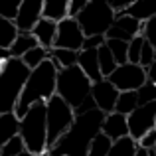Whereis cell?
Instances as JSON below:
<instances>
[{"label":"cell","mask_w":156,"mask_h":156,"mask_svg":"<svg viewBox=\"0 0 156 156\" xmlns=\"http://www.w3.org/2000/svg\"><path fill=\"white\" fill-rule=\"evenodd\" d=\"M105 113L93 109L89 113L75 115L69 130L46 152V156H87L91 140L101 133Z\"/></svg>","instance_id":"6da1fadb"},{"label":"cell","mask_w":156,"mask_h":156,"mask_svg":"<svg viewBox=\"0 0 156 156\" xmlns=\"http://www.w3.org/2000/svg\"><path fill=\"white\" fill-rule=\"evenodd\" d=\"M57 65L51 59H46L36 69H32L26 79V85L22 89L20 101L16 105L14 115L22 119L28 111L38 103H48L55 95V81H57Z\"/></svg>","instance_id":"7a4b0ae2"},{"label":"cell","mask_w":156,"mask_h":156,"mask_svg":"<svg viewBox=\"0 0 156 156\" xmlns=\"http://www.w3.org/2000/svg\"><path fill=\"white\" fill-rule=\"evenodd\" d=\"M91 81L79 69V65H71L57 71L55 81V95L61 97L75 115H83L97 109L95 101L91 97Z\"/></svg>","instance_id":"3957f363"},{"label":"cell","mask_w":156,"mask_h":156,"mask_svg":"<svg viewBox=\"0 0 156 156\" xmlns=\"http://www.w3.org/2000/svg\"><path fill=\"white\" fill-rule=\"evenodd\" d=\"M30 75V69L22 59L8 57L0 69V115L14 113L20 101L22 89Z\"/></svg>","instance_id":"277c9868"},{"label":"cell","mask_w":156,"mask_h":156,"mask_svg":"<svg viewBox=\"0 0 156 156\" xmlns=\"http://www.w3.org/2000/svg\"><path fill=\"white\" fill-rule=\"evenodd\" d=\"M20 138L24 140L26 152L36 156H46L48 152V122H46V103L34 105L20 119Z\"/></svg>","instance_id":"5b68a950"},{"label":"cell","mask_w":156,"mask_h":156,"mask_svg":"<svg viewBox=\"0 0 156 156\" xmlns=\"http://www.w3.org/2000/svg\"><path fill=\"white\" fill-rule=\"evenodd\" d=\"M77 24L83 30L85 38L91 36H107L109 28L115 22V12L107 4V0H87L85 10L77 16Z\"/></svg>","instance_id":"8992f818"},{"label":"cell","mask_w":156,"mask_h":156,"mask_svg":"<svg viewBox=\"0 0 156 156\" xmlns=\"http://www.w3.org/2000/svg\"><path fill=\"white\" fill-rule=\"evenodd\" d=\"M75 113L73 109L65 103L61 97L53 95L50 101L46 103V122H48V150L63 136L69 130V126L73 125Z\"/></svg>","instance_id":"52a82bcc"},{"label":"cell","mask_w":156,"mask_h":156,"mask_svg":"<svg viewBox=\"0 0 156 156\" xmlns=\"http://www.w3.org/2000/svg\"><path fill=\"white\" fill-rule=\"evenodd\" d=\"M107 81L113 83L119 93L138 91L146 83V69H142L140 65H134V63H122V65H117V69L107 77Z\"/></svg>","instance_id":"ba28073f"},{"label":"cell","mask_w":156,"mask_h":156,"mask_svg":"<svg viewBox=\"0 0 156 156\" xmlns=\"http://www.w3.org/2000/svg\"><path fill=\"white\" fill-rule=\"evenodd\" d=\"M154 117H156V103L140 105L126 117V126H129V136L133 140H140L148 130L156 129L154 126Z\"/></svg>","instance_id":"9c48e42d"},{"label":"cell","mask_w":156,"mask_h":156,"mask_svg":"<svg viewBox=\"0 0 156 156\" xmlns=\"http://www.w3.org/2000/svg\"><path fill=\"white\" fill-rule=\"evenodd\" d=\"M83 30L79 28L75 18H65L63 22L57 24V34H55V44L53 50H71V51H81L83 48Z\"/></svg>","instance_id":"30bf717a"},{"label":"cell","mask_w":156,"mask_h":156,"mask_svg":"<svg viewBox=\"0 0 156 156\" xmlns=\"http://www.w3.org/2000/svg\"><path fill=\"white\" fill-rule=\"evenodd\" d=\"M42 8L44 0H22L16 14V30L18 34H32V30L36 28V24L42 20Z\"/></svg>","instance_id":"8fae6325"},{"label":"cell","mask_w":156,"mask_h":156,"mask_svg":"<svg viewBox=\"0 0 156 156\" xmlns=\"http://www.w3.org/2000/svg\"><path fill=\"white\" fill-rule=\"evenodd\" d=\"M142 34V24L136 22L134 18H130L129 14H117L115 16L113 26L109 28L105 40H121V42L129 44L133 38Z\"/></svg>","instance_id":"7c38bea8"},{"label":"cell","mask_w":156,"mask_h":156,"mask_svg":"<svg viewBox=\"0 0 156 156\" xmlns=\"http://www.w3.org/2000/svg\"><path fill=\"white\" fill-rule=\"evenodd\" d=\"M91 97L95 101V107L99 111H103L105 115L115 113V105L119 99V91L113 83H109L107 79H101L97 83L91 85Z\"/></svg>","instance_id":"4fadbf2b"},{"label":"cell","mask_w":156,"mask_h":156,"mask_svg":"<svg viewBox=\"0 0 156 156\" xmlns=\"http://www.w3.org/2000/svg\"><path fill=\"white\" fill-rule=\"evenodd\" d=\"M101 133L109 136L111 140H119V138L129 136V126H126V117L119 113H109L105 115L103 125H101Z\"/></svg>","instance_id":"5bb4252c"},{"label":"cell","mask_w":156,"mask_h":156,"mask_svg":"<svg viewBox=\"0 0 156 156\" xmlns=\"http://www.w3.org/2000/svg\"><path fill=\"white\" fill-rule=\"evenodd\" d=\"M77 65L89 77L91 83H97V81L103 79L99 69V59H97V50H81L79 55H77Z\"/></svg>","instance_id":"9a60e30c"},{"label":"cell","mask_w":156,"mask_h":156,"mask_svg":"<svg viewBox=\"0 0 156 156\" xmlns=\"http://www.w3.org/2000/svg\"><path fill=\"white\" fill-rule=\"evenodd\" d=\"M55 34H57V24H53L50 20H46V18H42L38 24H36V28L32 30V36L36 38L38 46H42L44 50H48V51L53 50Z\"/></svg>","instance_id":"2e32d148"},{"label":"cell","mask_w":156,"mask_h":156,"mask_svg":"<svg viewBox=\"0 0 156 156\" xmlns=\"http://www.w3.org/2000/svg\"><path fill=\"white\" fill-rule=\"evenodd\" d=\"M125 14H129L140 24H146L150 18L156 16V0H133Z\"/></svg>","instance_id":"e0dca14e"},{"label":"cell","mask_w":156,"mask_h":156,"mask_svg":"<svg viewBox=\"0 0 156 156\" xmlns=\"http://www.w3.org/2000/svg\"><path fill=\"white\" fill-rule=\"evenodd\" d=\"M42 18L59 24L67 18V0H44Z\"/></svg>","instance_id":"ac0fdd59"},{"label":"cell","mask_w":156,"mask_h":156,"mask_svg":"<svg viewBox=\"0 0 156 156\" xmlns=\"http://www.w3.org/2000/svg\"><path fill=\"white\" fill-rule=\"evenodd\" d=\"M38 48V42L32 34H18L14 40V44L8 50V57H14V59H22L30 50Z\"/></svg>","instance_id":"d6986e66"},{"label":"cell","mask_w":156,"mask_h":156,"mask_svg":"<svg viewBox=\"0 0 156 156\" xmlns=\"http://www.w3.org/2000/svg\"><path fill=\"white\" fill-rule=\"evenodd\" d=\"M18 129H20V119L14 113L0 115V148L4 146L6 140H10L12 136L18 134Z\"/></svg>","instance_id":"ffe728a7"},{"label":"cell","mask_w":156,"mask_h":156,"mask_svg":"<svg viewBox=\"0 0 156 156\" xmlns=\"http://www.w3.org/2000/svg\"><path fill=\"white\" fill-rule=\"evenodd\" d=\"M138 107V99H136V91H125V93H119V99L117 105H115V113L119 115H125L129 117L134 109Z\"/></svg>","instance_id":"44dd1931"},{"label":"cell","mask_w":156,"mask_h":156,"mask_svg":"<svg viewBox=\"0 0 156 156\" xmlns=\"http://www.w3.org/2000/svg\"><path fill=\"white\" fill-rule=\"evenodd\" d=\"M16 36H18L16 24L10 22V20L0 18V50H4V51L10 50V46L14 44Z\"/></svg>","instance_id":"7402d4cb"},{"label":"cell","mask_w":156,"mask_h":156,"mask_svg":"<svg viewBox=\"0 0 156 156\" xmlns=\"http://www.w3.org/2000/svg\"><path fill=\"white\" fill-rule=\"evenodd\" d=\"M136 140H133L130 136H125V138H119L111 144V150L107 156H134L136 152Z\"/></svg>","instance_id":"603a6c76"},{"label":"cell","mask_w":156,"mask_h":156,"mask_svg":"<svg viewBox=\"0 0 156 156\" xmlns=\"http://www.w3.org/2000/svg\"><path fill=\"white\" fill-rule=\"evenodd\" d=\"M77 51L71 50H51L50 51V59L57 65V69H65L71 67V65H77Z\"/></svg>","instance_id":"cb8c5ba5"},{"label":"cell","mask_w":156,"mask_h":156,"mask_svg":"<svg viewBox=\"0 0 156 156\" xmlns=\"http://www.w3.org/2000/svg\"><path fill=\"white\" fill-rule=\"evenodd\" d=\"M97 59H99V69H101V75H103V79H107V77L111 75V73L117 69V61H115V57L111 55L109 48L101 46L99 50H97Z\"/></svg>","instance_id":"d4e9b609"},{"label":"cell","mask_w":156,"mask_h":156,"mask_svg":"<svg viewBox=\"0 0 156 156\" xmlns=\"http://www.w3.org/2000/svg\"><path fill=\"white\" fill-rule=\"evenodd\" d=\"M111 144H113V140H111L109 136H105L103 133H99L91 140V144H89L87 156H107L109 150H111Z\"/></svg>","instance_id":"484cf974"},{"label":"cell","mask_w":156,"mask_h":156,"mask_svg":"<svg viewBox=\"0 0 156 156\" xmlns=\"http://www.w3.org/2000/svg\"><path fill=\"white\" fill-rule=\"evenodd\" d=\"M46 59H50V51L48 50H44L42 46H38V48H34V50H30L26 53V55L22 57V61H24V65H26L28 69H36L40 63H44Z\"/></svg>","instance_id":"4316f807"},{"label":"cell","mask_w":156,"mask_h":156,"mask_svg":"<svg viewBox=\"0 0 156 156\" xmlns=\"http://www.w3.org/2000/svg\"><path fill=\"white\" fill-rule=\"evenodd\" d=\"M105 46L109 48V51L115 57L117 65L126 63V50H129V44L126 42H121V40H105Z\"/></svg>","instance_id":"83f0119b"},{"label":"cell","mask_w":156,"mask_h":156,"mask_svg":"<svg viewBox=\"0 0 156 156\" xmlns=\"http://www.w3.org/2000/svg\"><path fill=\"white\" fill-rule=\"evenodd\" d=\"M144 36H136V38H133L129 42V50H126V63H134L138 65V61H140V53H142V46H144Z\"/></svg>","instance_id":"f1b7e54d"},{"label":"cell","mask_w":156,"mask_h":156,"mask_svg":"<svg viewBox=\"0 0 156 156\" xmlns=\"http://www.w3.org/2000/svg\"><path fill=\"white\" fill-rule=\"evenodd\" d=\"M24 152H26V146H24V140L20 138V134H16L10 140H6L4 146L0 148V156H20Z\"/></svg>","instance_id":"f546056e"},{"label":"cell","mask_w":156,"mask_h":156,"mask_svg":"<svg viewBox=\"0 0 156 156\" xmlns=\"http://www.w3.org/2000/svg\"><path fill=\"white\" fill-rule=\"evenodd\" d=\"M136 99H138V107L148 105V103H156V85L150 83V81H146L136 91Z\"/></svg>","instance_id":"4dcf8cb0"},{"label":"cell","mask_w":156,"mask_h":156,"mask_svg":"<svg viewBox=\"0 0 156 156\" xmlns=\"http://www.w3.org/2000/svg\"><path fill=\"white\" fill-rule=\"evenodd\" d=\"M22 0H0V18L14 22Z\"/></svg>","instance_id":"1f68e13d"},{"label":"cell","mask_w":156,"mask_h":156,"mask_svg":"<svg viewBox=\"0 0 156 156\" xmlns=\"http://www.w3.org/2000/svg\"><path fill=\"white\" fill-rule=\"evenodd\" d=\"M156 59V50L152 46H150L148 42H144V46H142V53H140V61H138V65H140L142 69H148L150 65H152V61Z\"/></svg>","instance_id":"d6a6232c"},{"label":"cell","mask_w":156,"mask_h":156,"mask_svg":"<svg viewBox=\"0 0 156 156\" xmlns=\"http://www.w3.org/2000/svg\"><path fill=\"white\" fill-rule=\"evenodd\" d=\"M142 36H144V40L156 50V16L150 18L146 24H142Z\"/></svg>","instance_id":"836d02e7"},{"label":"cell","mask_w":156,"mask_h":156,"mask_svg":"<svg viewBox=\"0 0 156 156\" xmlns=\"http://www.w3.org/2000/svg\"><path fill=\"white\" fill-rule=\"evenodd\" d=\"M87 6V0H67V18H77Z\"/></svg>","instance_id":"e575fe53"},{"label":"cell","mask_w":156,"mask_h":156,"mask_svg":"<svg viewBox=\"0 0 156 156\" xmlns=\"http://www.w3.org/2000/svg\"><path fill=\"white\" fill-rule=\"evenodd\" d=\"M138 146H142V148H146V150H152L154 148V144H156V129L152 130H148V133L144 134V136L140 138V140L136 142Z\"/></svg>","instance_id":"d590c367"},{"label":"cell","mask_w":156,"mask_h":156,"mask_svg":"<svg viewBox=\"0 0 156 156\" xmlns=\"http://www.w3.org/2000/svg\"><path fill=\"white\" fill-rule=\"evenodd\" d=\"M103 44H105L103 36H91V38L83 40V48H81V50H99Z\"/></svg>","instance_id":"8d00e7d4"},{"label":"cell","mask_w":156,"mask_h":156,"mask_svg":"<svg viewBox=\"0 0 156 156\" xmlns=\"http://www.w3.org/2000/svg\"><path fill=\"white\" fill-rule=\"evenodd\" d=\"M146 81H150V83L156 85V59L152 61V65L146 69Z\"/></svg>","instance_id":"74e56055"},{"label":"cell","mask_w":156,"mask_h":156,"mask_svg":"<svg viewBox=\"0 0 156 156\" xmlns=\"http://www.w3.org/2000/svg\"><path fill=\"white\" fill-rule=\"evenodd\" d=\"M134 156H148V150L142 148V146H136V152H134Z\"/></svg>","instance_id":"f35d334b"},{"label":"cell","mask_w":156,"mask_h":156,"mask_svg":"<svg viewBox=\"0 0 156 156\" xmlns=\"http://www.w3.org/2000/svg\"><path fill=\"white\" fill-rule=\"evenodd\" d=\"M8 57V51H4V50H0V61H4Z\"/></svg>","instance_id":"ab89813d"},{"label":"cell","mask_w":156,"mask_h":156,"mask_svg":"<svg viewBox=\"0 0 156 156\" xmlns=\"http://www.w3.org/2000/svg\"><path fill=\"white\" fill-rule=\"evenodd\" d=\"M20 156H36V154H30V152H24V154H20Z\"/></svg>","instance_id":"60d3db41"},{"label":"cell","mask_w":156,"mask_h":156,"mask_svg":"<svg viewBox=\"0 0 156 156\" xmlns=\"http://www.w3.org/2000/svg\"><path fill=\"white\" fill-rule=\"evenodd\" d=\"M148 156H156V154H154V150H148Z\"/></svg>","instance_id":"b9f144b4"},{"label":"cell","mask_w":156,"mask_h":156,"mask_svg":"<svg viewBox=\"0 0 156 156\" xmlns=\"http://www.w3.org/2000/svg\"><path fill=\"white\" fill-rule=\"evenodd\" d=\"M152 150H154V154H156V144H154V148H152Z\"/></svg>","instance_id":"7bdbcfd3"},{"label":"cell","mask_w":156,"mask_h":156,"mask_svg":"<svg viewBox=\"0 0 156 156\" xmlns=\"http://www.w3.org/2000/svg\"><path fill=\"white\" fill-rule=\"evenodd\" d=\"M154 126H156V117H154Z\"/></svg>","instance_id":"ee69618b"}]
</instances>
